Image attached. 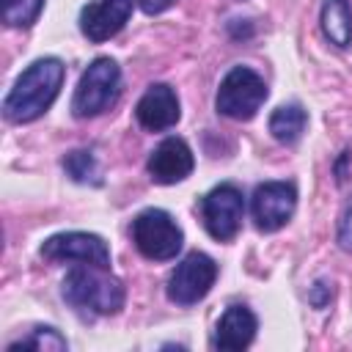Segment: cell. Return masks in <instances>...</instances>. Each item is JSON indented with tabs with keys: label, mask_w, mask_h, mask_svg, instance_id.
Masks as SVG:
<instances>
[{
	"label": "cell",
	"mask_w": 352,
	"mask_h": 352,
	"mask_svg": "<svg viewBox=\"0 0 352 352\" xmlns=\"http://www.w3.org/2000/svg\"><path fill=\"white\" fill-rule=\"evenodd\" d=\"M63 63L58 58H38L33 60L14 82L8 96L3 99V116L11 124H28L36 121L50 110L55 96L63 85Z\"/></svg>",
	"instance_id": "6da1fadb"
},
{
	"label": "cell",
	"mask_w": 352,
	"mask_h": 352,
	"mask_svg": "<svg viewBox=\"0 0 352 352\" xmlns=\"http://www.w3.org/2000/svg\"><path fill=\"white\" fill-rule=\"evenodd\" d=\"M63 297L77 311L91 314H118L124 305V286L118 278L99 267H77L63 278Z\"/></svg>",
	"instance_id": "7a4b0ae2"
},
{
	"label": "cell",
	"mask_w": 352,
	"mask_h": 352,
	"mask_svg": "<svg viewBox=\"0 0 352 352\" xmlns=\"http://www.w3.org/2000/svg\"><path fill=\"white\" fill-rule=\"evenodd\" d=\"M121 88V69L110 58H96L80 77L74 96H72V113L77 118H91L104 113L116 99Z\"/></svg>",
	"instance_id": "3957f363"
},
{
	"label": "cell",
	"mask_w": 352,
	"mask_h": 352,
	"mask_svg": "<svg viewBox=\"0 0 352 352\" xmlns=\"http://www.w3.org/2000/svg\"><path fill=\"white\" fill-rule=\"evenodd\" d=\"M267 99V82L248 66H234L217 88V110L228 118L236 121H248L258 113V107Z\"/></svg>",
	"instance_id": "277c9868"
},
{
	"label": "cell",
	"mask_w": 352,
	"mask_h": 352,
	"mask_svg": "<svg viewBox=\"0 0 352 352\" xmlns=\"http://www.w3.org/2000/svg\"><path fill=\"white\" fill-rule=\"evenodd\" d=\"M132 242L151 261H168L182 250L184 234L165 209H146L132 220Z\"/></svg>",
	"instance_id": "5b68a950"
},
{
	"label": "cell",
	"mask_w": 352,
	"mask_h": 352,
	"mask_svg": "<svg viewBox=\"0 0 352 352\" xmlns=\"http://www.w3.org/2000/svg\"><path fill=\"white\" fill-rule=\"evenodd\" d=\"M214 278H217V264L206 253L192 250L170 272L168 297L176 305H192V302H198V300H204L209 294Z\"/></svg>",
	"instance_id": "8992f818"
},
{
	"label": "cell",
	"mask_w": 352,
	"mask_h": 352,
	"mask_svg": "<svg viewBox=\"0 0 352 352\" xmlns=\"http://www.w3.org/2000/svg\"><path fill=\"white\" fill-rule=\"evenodd\" d=\"M201 217L206 231L220 239L228 242L231 236H236L242 217H245V198L234 184H217L214 190H209L201 201Z\"/></svg>",
	"instance_id": "52a82bcc"
},
{
	"label": "cell",
	"mask_w": 352,
	"mask_h": 352,
	"mask_svg": "<svg viewBox=\"0 0 352 352\" xmlns=\"http://www.w3.org/2000/svg\"><path fill=\"white\" fill-rule=\"evenodd\" d=\"M41 256L50 261H77L99 270H110V248L102 236L88 231H63L41 245Z\"/></svg>",
	"instance_id": "ba28073f"
},
{
	"label": "cell",
	"mask_w": 352,
	"mask_h": 352,
	"mask_svg": "<svg viewBox=\"0 0 352 352\" xmlns=\"http://www.w3.org/2000/svg\"><path fill=\"white\" fill-rule=\"evenodd\" d=\"M297 206V190L292 182H264L253 192V220L258 231L283 228Z\"/></svg>",
	"instance_id": "9c48e42d"
},
{
	"label": "cell",
	"mask_w": 352,
	"mask_h": 352,
	"mask_svg": "<svg viewBox=\"0 0 352 352\" xmlns=\"http://www.w3.org/2000/svg\"><path fill=\"white\" fill-rule=\"evenodd\" d=\"M132 0H96L88 3L80 14V30L88 41H107L113 38L129 19Z\"/></svg>",
	"instance_id": "30bf717a"
},
{
	"label": "cell",
	"mask_w": 352,
	"mask_h": 352,
	"mask_svg": "<svg viewBox=\"0 0 352 352\" xmlns=\"http://www.w3.org/2000/svg\"><path fill=\"white\" fill-rule=\"evenodd\" d=\"M195 168L192 151L182 138H165L148 157V173L157 184L184 182Z\"/></svg>",
	"instance_id": "8fae6325"
},
{
	"label": "cell",
	"mask_w": 352,
	"mask_h": 352,
	"mask_svg": "<svg viewBox=\"0 0 352 352\" xmlns=\"http://www.w3.org/2000/svg\"><path fill=\"white\" fill-rule=\"evenodd\" d=\"M135 116H138V124L148 132H162V129H170L176 121H179V99L173 94L170 85H151L138 107H135Z\"/></svg>",
	"instance_id": "7c38bea8"
},
{
	"label": "cell",
	"mask_w": 352,
	"mask_h": 352,
	"mask_svg": "<svg viewBox=\"0 0 352 352\" xmlns=\"http://www.w3.org/2000/svg\"><path fill=\"white\" fill-rule=\"evenodd\" d=\"M256 327H258V322H256V316H253L250 308L231 305V308H226V314L217 322L214 346L217 349H226V352H239V349H245L253 341Z\"/></svg>",
	"instance_id": "4fadbf2b"
},
{
	"label": "cell",
	"mask_w": 352,
	"mask_h": 352,
	"mask_svg": "<svg viewBox=\"0 0 352 352\" xmlns=\"http://www.w3.org/2000/svg\"><path fill=\"white\" fill-rule=\"evenodd\" d=\"M322 30L336 47L352 44V8L349 0H324L322 6Z\"/></svg>",
	"instance_id": "5bb4252c"
},
{
	"label": "cell",
	"mask_w": 352,
	"mask_h": 352,
	"mask_svg": "<svg viewBox=\"0 0 352 352\" xmlns=\"http://www.w3.org/2000/svg\"><path fill=\"white\" fill-rule=\"evenodd\" d=\"M305 124H308V116H305V110H302L300 104H283V107H278V110L270 116V132H272V138L280 140V143H294V140H300Z\"/></svg>",
	"instance_id": "9a60e30c"
},
{
	"label": "cell",
	"mask_w": 352,
	"mask_h": 352,
	"mask_svg": "<svg viewBox=\"0 0 352 352\" xmlns=\"http://www.w3.org/2000/svg\"><path fill=\"white\" fill-rule=\"evenodd\" d=\"M63 168L66 173L80 182V184H99V165H96V157L85 148H77L72 154H66L63 160Z\"/></svg>",
	"instance_id": "2e32d148"
},
{
	"label": "cell",
	"mask_w": 352,
	"mask_h": 352,
	"mask_svg": "<svg viewBox=\"0 0 352 352\" xmlns=\"http://www.w3.org/2000/svg\"><path fill=\"white\" fill-rule=\"evenodd\" d=\"M14 349H38V352H60L66 349V338L52 330V327H36L28 338H19L14 344H8V352Z\"/></svg>",
	"instance_id": "e0dca14e"
},
{
	"label": "cell",
	"mask_w": 352,
	"mask_h": 352,
	"mask_svg": "<svg viewBox=\"0 0 352 352\" xmlns=\"http://www.w3.org/2000/svg\"><path fill=\"white\" fill-rule=\"evenodd\" d=\"M44 0H3V22L8 28H28L41 14Z\"/></svg>",
	"instance_id": "ac0fdd59"
},
{
	"label": "cell",
	"mask_w": 352,
	"mask_h": 352,
	"mask_svg": "<svg viewBox=\"0 0 352 352\" xmlns=\"http://www.w3.org/2000/svg\"><path fill=\"white\" fill-rule=\"evenodd\" d=\"M338 242L344 250H352V204H346L341 223H338Z\"/></svg>",
	"instance_id": "d6986e66"
},
{
	"label": "cell",
	"mask_w": 352,
	"mask_h": 352,
	"mask_svg": "<svg viewBox=\"0 0 352 352\" xmlns=\"http://www.w3.org/2000/svg\"><path fill=\"white\" fill-rule=\"evenodd\" d=\"M176 0H140V8L146 14H162L165 8H170Z\"/></svg>",
	"instance_id": "ffe728a7"
},
{
	"label": "cell",
	"mask_w": 352,
	"mask_h": 352,
	"mask_svg": "<svg viewBox=\"0 0 352 352\" xmlns=\"http://www.w3.org/2000/svg\"><path fill=\"white\" fill-rule=\"evenodd\" d=\"M327 294H330L327 283H316V286H314V292H311V302H314L316 308H322V305H324V300H327Z\"/></svg>",
	"instance_id": "44dd1931"
}]
</instances>
